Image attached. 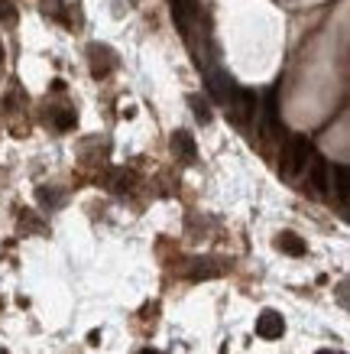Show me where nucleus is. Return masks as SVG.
Here are the masks:
<instances>
[{
	"mask_svg": "<svg viewBox=\"0 0 350 354\" xmlns=\"http://www.w3.org/2000/svg\"><path fill=\"white\" fill-rule=\"evenodd\" d=\"M311 156H315L311 140L308 137H292L286 143V150H282V176H286V179H298V176L308 169Z\"/></svg>",
	"mask_w": 350,
	"mask_h": 354,
	"instance_id": "obj_1",
	"label": "nucleus"
},
{
	"mask_svg": "<svg viewBox=\"0 0 350 354\" xmlns=\"http://www.w3.org/2000/svg\"><path fill=\"white\" fill-rule=\"evenodd\" d=\"M88 62H91V75H95V78H107L117 68V62H120V59L114 55V49H107V46H97L95 43L91 49H88Z\"/></svg>",
	"mask_w": 350,
	"mask_h": 354,
	"instance_id": "obj_2",
	"label": "nucleus"
},
{
	"mask_svg": "<svg viewBox=\"0 0 350 354\" xmlns=\"http://www.w3.org/2000/svg\"><path fill=\"white\" fill-rule=\"evenodd\" d=\"M328 179H331V166L324 156H311V166H308V183H311V189H315V195H324L328 192Z\"/></svg>",
	"mask_w": 350,
	"mask_h": 354,
	"instance_id": "obj_3",
	"label": "nucleus"
},
{
	"mask_svg": "<svg viewBox=\"0 0 350 354\" xmlns=\"http://www.w3.org/2000/svg\"><path fill=\"white\" fill-rule=\"evenodd\" d=\"M282 120H279V104H276V91L266 95V108H263V137H282Z\"/></svg>",
	"mask_w": 350,
	"mask_h": 354,
	"instance_id": "obj_4",
	"label": "nucleus"
},
{
	"mask_svg": "<svg viewBox=\"0 0 350 354\" xmlns=\"http://www.w3.org/2000/svg\"><path fill=\"white\" fill-rule=\"evenodd\" d=\"M282 332H286V322H282V315H276L273 309H266L263 315H260V322H256V335L260 338H282Z\"/></svg>",
	"mask_w": 350,
	"mask_h": 354,
	"instance_id": "obj_5",
	"label": "nucleus"
},
{
	"mask_svg": "<svg viewBox=\"0 0 350 354\" xmlns=\"http://www.w3.org/2000/svg\"><path fill=\"white\" fill-rule=\"evenodd\" d=\"M334 189L340 208H347V166H331V179H328V192Z\"/></svg>",
	"mask_w": 350,
	"mask_h": 354,
	"instance_id": "obj_6",
	"label": "nucleus"
},
{
	"mask_svg": "<svg viewBox=\"0 0 350 354\" xmlns=\"http://www.w3.org/2000/svg\"><path fill=\"white\" fill-rule=\"evenodd\" d=\"M276 247L282 250V254H289V257H305V241L295 234V231H282V234L276 237Z\"/></svg>",
	"mask_w": 350,
	"mask_h": 354,
	"instance_id": "obj_7",
	"label": "nucleus"
},
{
	"mask_svg": "<svg viewBox=\"0 0 350 354\" xmlns=\"http://www.w3.org/2000/svg\"><path fill=\"white\" fill-rule=\"evenodd\" d=\"M172 150H175V156L185 162H195V156H198V150H195V140H191L188 130H179L175 137H172Z\"/></svg>",
	"mask_w": 350,
	"mask_h": 354,
	"instance_id": "obj_8",
	"label": "nucleus"
},
{
	"mask_svg": "<svg viewBox=\"0 0 350 354\" xmlns=\"http://www.w3.org/2000/svg\"><path fill=\"white\" fill-rule=\"evenodd\" d=\"M133 185H137V172H133V169H117V172H110V192L127 195V192H133Z\"/></svg>",
	"mask_w": 350,
	"mask_h": 354,
	"instance_id": "obj_9",
	"label": "nucleus"
},
{
	"mask_svg": "<svg viewBox=\"0 0 350 354\" xmlns=\"http://www.w3.org/2000/svg\"><path fill=\"white\" fill-rule=\"evenodd\" d=\"M188 104L195 108V118L202 120V124H208V120H211V111H208V101H204V97L191 95V97H188Z\"/></svg>",
	"mask_w": 350,
	"mask_h": 354,
	"instance_id": "obj_10",
	"label": "nucleus"
},
{
	"mask_svg": "<svg viewBox=\"0 0 350 354\" xmlns=\"http://www.w3.org/2000/svg\"><path fill=\"white\" fill-rule=\"evenodd\" d=\"M39 202H43L46 208H55V205L62 202V195L55 192V189H39Z\"/></svg>",
	"mask_w": 350,
	"mask_h": 354,
	"instance_id": "obj_11",
	"label": "nucleus"
},
{
	"mask_svg": "<svg viewBox=\"0 0 350 354\" xmlns=\"http://www.w3.org/2000/svg\"><path fill=\"white\" fill-rule=\"evenodd\" d=\"M20 227H26V231H46V225H39L32 212H23L20 215Z\"/></svg>",
	"mask_w": 350,
	"mask_h": 354,
	"instance_id": "obj_12",
	"label": "nucleus"
},
{
	"mask_svg": "<svg viewBox=\"0 0 350 354\" xmlns=\"http://www.w3.org/2000/svg\"><path fill=\"white\" fill-rule=\"evenodd\" d=\"M55 127H59V130L75 127V114H72V111H59V114H55Z\"/></svg>",
	"mask_w": 350,
	"mask_h": 354,
	"instance_id": "obj_13",
	"label": "nucleus"
},
{
	"mask_svg": "<svg viewBox=\"0 0 350 354\" xmlns=\"http://www.w3.org/2000/svg\"><path fill=\"white\" fill-rule=\"evenodd\" d=\"M17 17V10L10 7V0H0V20H13Z\"/></svg>",
	"mask_w": 350,
	"mask_h": 354,
	"instance_id": "obj_14",
	"label": "nucleus"
},
{
	"mask_svg": "<svg viewBox=\"0 0 350 354\" xmlns=\"http://www.w3.org/2000/svg\"><path fill=\"white\" fill-rule=\"evenodd\" d=\"M318 354H340V351H318Z\"/></svg>",
	"mask_w": 350,
	"mask_h": 354,
	"instance_id": "obj_15",
	"label": "nucleus"
},
{
	"mask_svg": "<svg viewBox=\"0 0 350 354\" xmlns=\"http://www.w3.org/2000/svg\"><path fill=\"white\" fill-rule=\"evenodd\" d=\"M0 354H7V351H3V348H0Z\"/></svg>",
	"mask_w": 350,
	"mask_h": 354,
	"instance_id": "obj_16",
	"label": "nucleus"
}]
</instances>
